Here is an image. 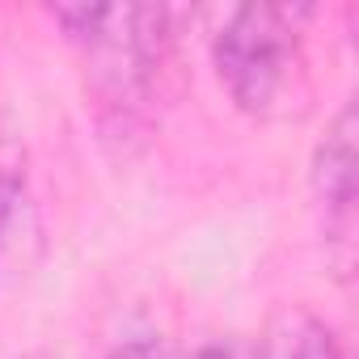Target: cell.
Returning <instances> with one entry per match:
<instances>
[{
    "instance_id": "obj_3",
    "label": "cell",
    "mask_w": 359,
    "mask_h": 359,
    "mask_svg": "<svg viewBox=\"0 0 359 359\" xmlns=\"http://www.w3.org/2000/svg\"><path fill=\"white\" fill-rule=\"evenodd\" d=\"M359 123H355V106H342L325 131V140L313 152V195L325 212L330 233L342 241V233H351L355 220V199H359Z\"/></svg>"
},
{
    "instance_id": "obj_4",
    "label": "cell",
    "mask_w": 359,
    "mask_h": 359,
    "mask_svg": "<svg viewBox=\"0 0 359 359\" xmlns=\"http://www.w3.org/2000/svg\"><path fill=\"white\" fill-rule=\"evenodd\" d=\"M258 359H342V346L309 304H275L258 334Z\"/></svg>"
},
{
    "instance_id": "obj_8",
    "label": "cell",
    "mask_w": 359,
    "mask_h": 359,
    "mask_svg": "<svg viewBox=\"0 0 359 359\" xmlns=\"http://www.w3.org/2000/svg\"><path fill=\"white\" fill-rule=\"evenodd\" d=\"M22 359H47V355H43V351H30V355H22Z\"/></svg>"
},
{
    "instance_id": "obj_5",
    "label": "cell",
    "mask_w": 359,
    "mask_h": 359,
    "mask_svg": "<svg viewBox=\"0 0 359 359\" xmlns=\"http://www.w3.org/2000/svg\"><path fill=\"white\" fill-rule=\"evenodd\" d=\"M30 237V195L18 173H0V283Z\"/></svg>"
},
{
    "instance_id": "obj_6",
    "label": "cell",
    "mask_w": 359,
    "mask_h": 359,
    "mask_svg": "<svg viewBox=\"0 0 359 359\" xmlns=\"http://www.w3.org/2000/svg\"><path fill=\"white\" fill-rule=\"evenodd\" d=\"M106 359H169V346H165V338L144 334V338H131V342L114 346Z\"/></svg>"
},
{
    "instance_id": "obj_1",
    "label": "cell",
    "mask_w": 359,
    "mask_h": 359,
    "mask_svg": "<svg viewBox=\"0 0 359 359\" xmlns=\"http://www.w3.org/2000/svg\"><path fill=\"white\" fill-rule=\"evenodd\" d=\"M64 34L85 55V89L102 118L135 123L169 60V9L161 5H55Z\"/></svg>"
},
{
    "instance_id": "obj_7",
    "label": "cell",
    "mask_w": 359,
    "mask_h": 359,
    "mask_svg": "<svg viewBox=\"0 0 359 359\" xmlns=\"http://www.w3.org/2000/svg\"><path fill=\"white\" fill-rule=\"evenodd\" d=\"M195 359H233V351H229V346H220V342H212V346H199V351H195Z\"/></svg>"
},
{
    "instance_id": "obj_2",
    "label": "cell",
    "mask_w": 359,
    "mask_h": 359,
    "mask_svg": "<svg viewBox=\"0 0 359 359\" xmlns=\"http://www.w3.org/2000/svg\"><path fill=\"white\" fill-rule=\"evenodd\" d=\"M216 72L250 118L292 123L313 110V76L300 30L279 5H237L212 47Z\"/></svg>"
}]
</instances>
